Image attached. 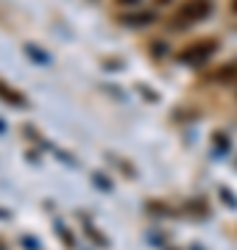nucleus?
<instances>
[{"label": "nucleus", "mask_w": 237, "mask_h": 250, "mask_svg": "<svg viewBox=\"0 0 237 250\" xmlns=\"http://www.w3.org/2000/svg\"><path fill=\"white\" fill-rule=\"evenodd\" d=\"M0 98H6V100H9V103H20V106L25 103V100H23V95H17V92L6 89V83H0Z\"/></svg>", "instance_id": "7ed1b4c3"}, {"label": "nucleus", "mask_w": 237, "mask_h": 250, "mask_svg": "<svg viewBox=\"0 0 237 250\" xmlns=\"http://www.w3.org/2000/svg\"><path fill=\"white\" fill-rule=\"evenodd\" d=\"M215 50H218V42H215V39H198V42L187 45L182 53H179V62H184V64H201V62H207Z\"/></svg>", "instance_id": "f03ea898"}, {"label": "nucleus", "mask_w": 237, "mask_h": 250, "mask_svg": "<svg viewBox=\"0 0 237 250\" xmlns=\"http://www.w3.org/2000/svg\"><path fill=\"white\" fill-rule=\"evenodd\" d=\"M207 14H210V0H184L173 14V25L187 28V25H192V22L204 20Z\"/></svg>", "instance_id": "f257e3e1"}, {"label": "nucleus", "mask_w": 237, "mask_h": 250, "mask_svg": "<svg viewBox=\"0 0 237 250\" xmlns=\"http://www.w3.org/2000/svg\"><path fill=\"white\" fill-rule=\"evenodd\" d=\"M126 22H131V25H142V22H154V14H137V17H126Z\"/></svg>", "instance_id": "39448f33"}, {"label": "nucleus", "mask_w": 237, "mask_h": 250, "mask_svg": "<svg viewBox=\"0 0 237 250\" xmlns=\"http://www.w3.org/2000/svg\"><path fill=\"white\" fill-rule=\"evenodd\" d=\"M232 9H235V11H237V0H235V3H232Z\"/></svg>", "instance_id": "0eeeda50"}, {"label": "nucleus", "mask_w": 237, "mask_h": 250, "mask_svg": "<svg viewBox=\"0 0 237 250\" xmlns=\"http://www.w3.org/2000/svg\"><path fill=\"white\" fill-rule=\"evenodd\" d=\"M120 6H126V3H137V0H118Z\"/></svg>", "instance_id": "423d86ee"}, {"label": "nucleus", "mask_w": 237, "mask_h": 250, "mask_svg": "<svg viewBox=\"0 0 237 250\" xmlns=\"http://www.w3.org/2000/svg\"><path fill=\"white\" fill-rule=\"evenodd\" d=\"M218 78H220V81H232V78H237V62H235V64H229V67H223V70L218 72Z\"/></svg>", "instance_id": "20e7f679"}]
</instances>
